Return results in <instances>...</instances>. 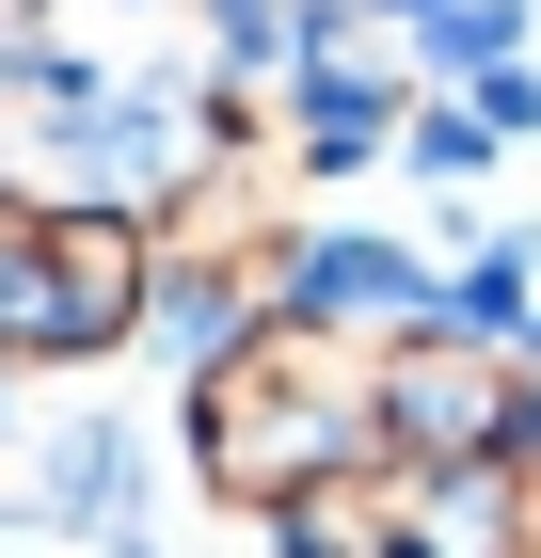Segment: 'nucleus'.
I'll use <instances>...</instances> for the list:
<instances>
[{
	"label": "nucleus",
	"mask_w": 541,
	"mask_h": 558,
	"mask_svg": "<svg viewBox=\"0 0 541 558\" xmlns=\"http://www.w3.org/2000/svg\"><path fill=\"white\" fill-rule=\"evenodd\" d=\"M382 463V415H367V351L319 336V319H239L192 384V478L223 511H319Z\"/></svg>",
	"instance_id": "f257e3e1"
},
{
	"label": "nucleus",
	"mask_w": 541,
	"mask_h": 558,
	"mask_svg": "<svg viewBox=\"0 0 541 558\" xmlns=\"http://www.w3.org/2000/svg\"><path fill=\"white\" fill-rule=\"evenodd\" d=\"M367 415H382V463L398 478H462V463H509L526 447V367L462 319H415L398 351H367Z\"/></svg>",
	"instance_id": "7ed1b4c3"
},
{
	"label": "nucleus",
	"mask_w": 541,
	"mask_h": 558,
	"mask_svg": "<svg viewBox=\"0 0 541 558\" xmlns=\"http://www.w3.org/2000/svg\"><path fill=\"white\" fill-rule=\"evenodd\" d=\"M160 319V240L96 192H0V367H96Z\"/></svg>",
	"instance_id": "f03ea898"
}]
</instances>
